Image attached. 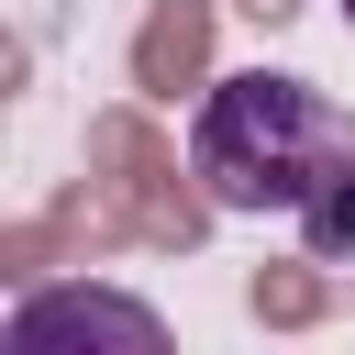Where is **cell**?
<instances>
[{
	"instance_id": "obj_1",
	"label": "cell",
	"mask_w": 355,
	"mask_h": 355,
	"mask_svg": "<svg viewBox=\"0 0 355 355\" xmlns=\"http://www.w3.org/2000/svg\"><path fill=\"white\" fill-rule=\"evenodd\" d=\"M333 144H344V111L288 67L211 78L200 111H189V166L211 178L222 211H300L311 178L333 166Z\"/></svg>"
},
{
	"instance_id": "obj_2",
	"label": "cell",
	"mask_w": 355,
	"mask_h": 355,
	"mask_svg": "<svg viewBox=\"0 0 355 355\" xmlns=\"http://www.w3.org/2000/svg\"><path fill=\"white\" fill-rule=\"evenodd\" d=\"M155 344H166V322L100 277H44L0 322V355H155Z\"/></svg>"
},
{
	"instance_id": "obj_3",
	"label": "cell",
	"mask_w": 355,
	"mask_h": 355,
	"mask_svg": "<svg viewBox=\"0 0 355 355\" xmlns=\"http://www.w3.org/2000/svg\"><path fill=\"white\" fill-rule=\"evenodd\" d=\"M222 11H233V0H144V22H133V44H122V89L155 100V111L200 100V89H211V33H222Z\"/></svg>"
},
{
	"instance_id": "obj_4",
	"label": "cell",
	"mask_w": 355,
	"mask_h": 355,
	"mask_svg": "<svg viewBox=\"0 0 355 355\" xmlns=\"http://www.w3.org/2000/svg\"><path fill=\"white\" fill-rule=\"evenodd\" d=\"M355 311V277L333 266V255H266V266H244V322H266V333H322V322H344Z\"/></svg>"
},
{
	"instance_id": "obj_5",
	"label": "cell",
	"mask_w": 355,
	"mask_h": 355,
	"mask_svg": "<svg viewBox=\"0 0 355 355\" xmlns=\"http://www.w3.org/2000/svg\"><path fill=\"white\" fill-rule=\"evenodd\" d=\"M122 222H133V255H200L211 222H222V200H211V178L178 155V166H155V178L122 189Z\"/></svg>"
},
{
	"instance_id": "obj_6",
	"label": "cell",
	"mask_w": 355,
	"mask_h": 355,
	"mask_svg": "<svg viewBox=\"0 0 355 355\" xmlns=\"http://www.w3.org/2000/svg\"><path fill=\"white\" fill-rule=\"evenodd\" d=\"M78 166L122 200L133 178H155V166H178V144H166V122H155V100H111V111H89V144H78Z\"/></svg>"
},
{
	"instance_id": "obj_7",
	"label": "cell",
	"mask_w": 355,
	"mask_h": 355,
	"mask_svg": "<svg viewBox=\"0 0 355 355\" xmlns=\"http://www.w3.org/2000/svg\"><path fill=\"white\" fill-rule=\"evenodd\" d=\"M288 222H300V244H311V255H333V266H355V133L333 144V166L311 178V200H300Z\"/></svg>"
},
{
	"instance_id": "obj_8",
	"label": "cell",
	"mask_w": 355,
	"mask_h": 355,
	"mask_svg": "<svg viewBox=\"0 0 355 355\" xmlns=\"http://www.w3.org/2000/svg\"><path fill=\"white\" fill-rule=\"evenodd\" d=\"M233 11H244V22H255V33H277V22H300V11H311V0H233Z\"/></svg>"
},
{
	"instance_id": "obj_9",
	"label": "cell",
	"mask_w": 355,
	"mask_h": 355,
	"mask_svg": "<svg viewBox=\"0 0 355 355\" xmlns=\"http://www.w3.org/2000/svg\"><path fill=\"white\" fill-rule=\"evenodd\" d=\"M344 33H355V0H344Z\"/></svg>"
}]
</instances>
